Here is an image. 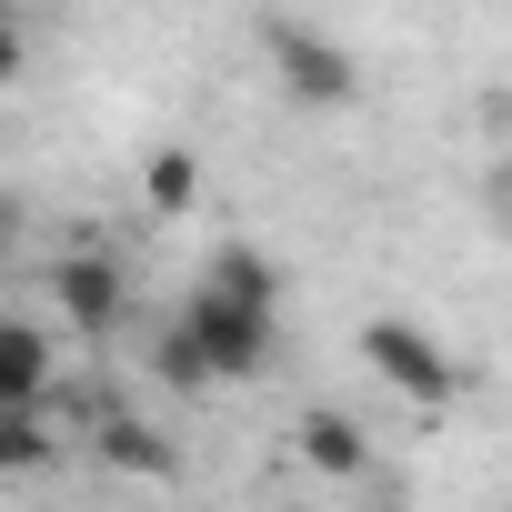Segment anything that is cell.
Here are the masks:
<instances>
[{"label": "cell", "instance_id": "obj_13", "mask_svg": "<svg viewBox=\"0 0 512 512\" xmlns=\"http://www.w3.org/2000/svg\"><path fill=\"white\" fill-rule=\"evenodd\" d=\"M11 251H21V201L0 191V262H11Z\"/></svg>", "mask_w": 512, "mask_h": 512}, {"label": "cell", "instance_id": "obj_8", "mask_svg": "<svg viewBox=\"0 0 512 512\" xmlns=\"http://www.w3.org/2000/svg\"><path fill=\"white\" fill-rule=\"evenodd\" d=\"M201 282H211V292H231V302H262V312H282V272H272V251H251V241H211Z\"/></svg>", "mask_w": 512, "mask_h": 512}, {"label": "cell", "instance_id": "obj_10", "mask_svg": "<svg viewBox=\"0 0 512 512\" xmlns=\"http://www.w3.org/2000/svg\"><path fill=\"white\" fill-rule=\"evenodd\" d=\"M151 372H161L171 392H221V382H211V362L191 352V332H181V322H161V332H151Z\"/></svg>", "mask_w": 512, "mask_h": 512}, {"label": "cell", "instance_id": "obj_3", "mask_svg": "<svg viewBox=\"0 0 512 512\" xmlns=\"http://www.w3.org/2000/svg\"><path fill=\"white\" fill-rule=\"evenodd\" d=\"M362 362H372V382H392L402 402H422V412H442L472 372L422 332V322H402V312H382V322H362Z\"/></svg>", "mask_w": 512, "mask_h": 512}, {"label": "cell", "instance_id": "obj_2", "mask_svg": "<svg viewBox=\"0 0 512 512\" xmlns=\"http://www.w3.org/2000/svg\"><path fill=\"white\" fill-rule=\"evenodd\" d=\"M51 312H61V332L111 342V332L131 322V262H121V251H101V241L51 251Z\"/></svg>", "mask_w": 512, "mask_h": 512}, {"label": "cell", "instance_id": "obj_7", "mask_svg": "<svg viewBox=\"0 0 512 512\" xmlns=\"http://www.w3.org/2000/svg\"><path fill=\"white\" fill-rule=\"evenodd\" d=\"M292 462H312V472L352 482V472L372 462V442H362V422H352V412H302V422H292Z\"/></svg>", "mask_w": 512, "mask_h": 512}, {"label": "cell", "instance_id": "obj_12", "mask_svg": "<svg viewBox=\"0 0 512 512\" xmlns=\"http://www.w3.org/2000/svg\"><path fill=\"white\" fill-rule=\"evenodd\" d=\"M21 61H31V41H21V21H11V11H0V91L21 81Z\"/></svg>", "mask_w": 512, "mask_h": 512}, {"label": "cell", "instance_id": "obj_1", "mask_svg": "<svg viewBox=\"0 0 512 512\" xmlns=\"http://www.w3.org/2000/svg\"><path fill=\"white\" fill-rule=\"evenodd\" d=\"M171 322L191 332V352L211 362V382H221V392H231V382H251V372H272V352H282V312L231 302V292H211V282H191V302H181Z\"/></svg>", "mask_w": 512, "mask_h": 512}, {"label": "cell", "instance_id": "obj_5", "mask_svg": "<svg viewBox=\"0 0 512 512\" xmlns=\"http://www.w3.org/2000/svg\"><path fill=\"white\" fill-rule=\"evenodd\" d=\"M51 392H61L51 332L21 322V312H0V412H51Z\"/></svg>", "mask_w": 512, "mask_h": 512}, {"label": "cell", "instance_id": "obj_11", "mask_svg": "<svg viewBox=\"0 0 512 512\" xmlns=\"http://www.w3.org/2000/svg\"><path fill=\"white\" fill-rule=\"evenodd\" d=\"M191 191H201V161H191V151H161V161H151V201H161V211H181Z\"/></svg>", "mask_w": 512, "mask_h": 512}, {"label": "cell", "instance_id": "obj_6", "mask_svg": "<svg viewBox=\"0 0 512 512\" xmlns=\"http://www.w3.org/2000/svg\"><path fill=\"white\" fill-rule=\"evenodd\" d=\"M91 462H101V472H131V482H171V472H181L171 432H161V422H141V412H101Z\"/></svg>", "mask_w": 512, "mask_h": 512}, {"label": "cell", "instance_id": "obj_9", "mask_svg": "<svg viewBox=\"0 0 512 512\" xmlns=\"http://www.w3.org/2000/svg\"><path fill=\"white\" fill-rule=\"evenodd\" d=\"M51 462H61V422L51 412H0V482L51 472Z\"/></svg>", "mask_w": 512, "mask_h": 512}, {"label": "cell", "instance_id": "obj_4", "mask_svg": "<svg viewBox=\"0 0 512 512\" xmlns=\"http://www.w3.org/2000/svg\"><path fill=\"white\" fill-rule=\"evenodd\" d=\"M262 51H272V81H282L302 111H352V101H362V61H352L342 41H322V31H302V21H272Z\"/></svg>", "mask_w": 512, "mask_h": 512}]
</instances>
